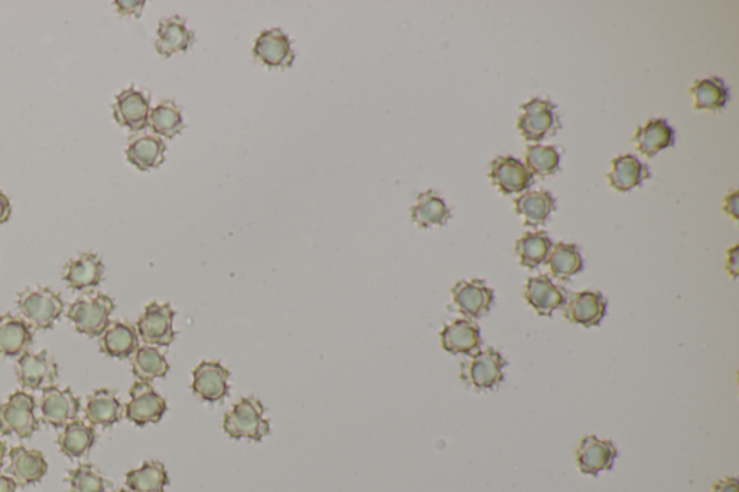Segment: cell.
Masks as SVG:
<instances>
[{"instance_id": "44", "label": "cell", "mask_w": 739, "mask_h": 492, "mask_svg": "<svg viewBox=\"0 0 739 492\" xmlns=\"http://www.w3.org/2000/svg\"><path fill=\"white\" fill-rule=\"evenodd\" d=\"M727 270L731 273L732 278H737L738 275V246L728 252V265Z\"/></svg>"}, {"instance_id": "24", "label": "cell", "mask_w": 739, "mask_h": 492, "mask_svg": "<svg viewBox=\"0 0 739 492\" xmlns=\"http://www.w3.org/2000/svg\"><path fill=\"white\" fill-rule=\"evenodd\" d=\"M99 348L107 357L126 360L138 351V331L126 322H113L100 335Z\"/></svg>"}, {"instance_id": "45", "label": "cell", "mask_w": 739, "mask_h": 492, "mask_svg": "<svg viewBox=\"0 0 739 492\" xmlns=\"http://www.w3.org/2000/svg\"><path fill=\"white\" fill-rule=\"evenodd\" d=\"M18 484L8 475L0 474V492H16Z\"/></svg>"}, {"instance_id": "9", "label": "cell", "mask_w": 739, "mask_h": 492, "mask_svg": "<svg viewBox=\"0 0 739 492\" xmlns=\"http://www.w3.org/2000/svg\"><path fill=\"white\" fill-rule=\"evenodd\" d=\"M494 303L493 289L484 280H461L452 288V305L449 309L470 319H478L490 312Z\"/></svg>"}, {"instance_id": "11", "label": "cell", "mask_w": 739, "mask_h": 492, "mask_svg": "<svg viewBox=\"0 0 739 492\" xmlns=\"http://www.w3.org/2000/svg\"><path fill=\"white\" fill-rule=\"evenodd\" d=\"M166 402L156 393L151 383L136 381L130 389V402L126 406V417L136 426L158 423L166 413Z\"/></svg>"}, {"instance_id": "23", "label": "cell", "mask_w": 739, "mask_h": 492, "mask_svg": "<svg viewBox=\"0 0 739 492\" xmlns=\"http://www.w3.org/2000/svg\"><path fill=\"white\" fill-rule=\"evenodd\" d=\"M165 140L156 135H135L126 146V159L139 171L159 168L165 161Z\"/></svg>"}, {"instance_id": "5", "label": "cell", "mask_w": 739, "mask_h": 492, "mask_svg": "<svg viewBox=\"0 0 739 492\" xmlns=\"http://www.w3.org/2000/svg\"><path fill=\"white\" fill-rule=\"evenodd\" d=\"M522 112V116L517 120V129L527 142H542L550 136H555L562 127L552 101L543 99L527 101L522 106Z\"/></svg>"}, {"instance_id": "33", "label": "cell", "mask_w": 739, "mask_h": 492, "mask_svg": "<svg viewBox=\"0 0 739 492\" xmlns=\"http://www.w3.org/2000/svg\"><path fill=\"white\" fill-rule=\"evenodd\" d=\"M168 484V472L159 461H146L141 468L126 474V487L130 492H165Z\"/></svg>"}, {"instance_id": "42", "label": "cell", "mask_w": 739, "mask_h": 492, "mask_svg": "<svg viewBox=\"0 0 739 492\" xmlns=\"http://www.w3.org/2000/svg\"><path fill=\"white\" fill-rule=\"evenodd\" d=\"M12 215V204L9 198L6 197L5 192L0 191V224H5L9 221Z\"/></svg>"}, {"instance_id": "18", "label": "cell", "mask_w": 739, "mask_h": 492, "mask_svg": "<svg viewBox=\"0 0 739 492\" xmlns=\"http://www.w3.org/2000/svg\"><path fill=\"white\" fill-rule=\"evenodd\" d=\"M607 315V301L599 292H579L569 296L563 306V316L584 328L597 327Z\"/></svg>"}, {"instance_id": "34", "label": "cell", "mask_w": 739, "mask_h": 492, "mask_svg": "<svg viewBox=\"0 0 739 492\" xmlns=\"http://www.w3.org/2000/svg\"><path fill=\"white\" fill-rule=\"evenodd\" d=\"M149 127L159 138L174 139L185 129L181 107L175 101L164 100L151 110Z\"/></svg>"}, {"instance_id": "16", "label": "cell", "mask_w": 739, "mask_h": 492, "mask_svg": "<svg viewBox=\"0 0 739 492\" xmlns=\"http://www.w3.org/2000/svg\"><path fill=\"white\" fill-rule=\"evenodd\" d=\"M192 377V392L205 402H220L230 392V371L217 361H203L198 364Z\"/></svg>"}, {"instance_id": "19", "label": "cell", "mask_w": 739, "mask_h": 492, "mask_svg": "<svg viewBox=\"0 0 739 492\" xmlns=\"http://www.w3.org/2000/svg\"><path fill=\"white\" fill-rule=\"evenodd\" d=\"M104 265L99 254L81 253L64 266L63 280L73 291L84 292L102 283Z\"/></svg>"}, {"instance_id": "25", "label": "cell", "mask_w": 739, "mask_h": 492, "mask_svg": "<svg viewBox=\"0 0 739 492\" xmlns=\"http://www.w3.org/2000/svg\"><path fill=\"white\" fill-rule=\"evenodd\" d=\"M675 130L663 119H651L646 125L638 127L633 142L636 143L638 152L647 158H653L664 149L675 146Z\"/></svg>"}, {"instance_id": "27", "label": "cell", "mask_w": 739, "mask_h": 492, "mask_svg": "<svg viewBox=\"0 0 739 492\" xmlns=\"http://www.w3.org/2000/svg\"><path fill=\"white\" fill-rule=\"evenodd\" d=\"M441 344L446 353H474L481 347L480 328L470 319H458L442 329Z\"/></svg>"}, {"instance_id": "21", "label": "cell", "mask_w": 739, "mask_h": 492, "mask_svg": "<svg viewBox=\"0 0 739 492\" xmlns=\"http://www.w3.org/2000/svg\"><path fill=\"white\" fill-rule=\"evenodd\" d=\"M194 42V31L187 28V21L181 16H172L159 22L155 48L162 57L169 58L177 52H187Z\"/></svg>"}, {"instance_id": "3", "label": "cell", "mask_w": 739, "mask_h": 492, "mask_svg": "<svg viewBox=\"0 0 739 492\" xmlns=\"http://www.w3.org/2000/svg\"><path fill=\"white\" fill-rule=\"evenodd\" d=\"M115 308L116 303L110 296L97 293L78 298L68 309L67 318L73 322L77 332L89 338H97L109 327L110 315Z\"/></svg>"}, {"instance_id": "38", "label": "cell", "mask_w": 739, "mask_h": 492, "mask_svg": "<svg viewBox=\"0 0 739 492\" xmlns=\"http://www.w3.org/2000/svg\"><path fill=\"white\" fill-rule=\"evenodd\" d=\"M561 153L555 146H529L526 151V168L533 175L549 177L559 171Z\"/></svg>"}, {"instance_id": "47", "label": "cell", "mask_w": 739, "mask_h": 492, "mask_svg": "<svg viewBox=\"0 0 739 492\" xmlns=\"http://www.w3.org/2000/svg\"><path fill=\"white\" fill-rule=\"evenodd\" d=\"M112 492H130V491H126V490H116V491H112Z\"/></svg>"}, {"instance_id": "10", "label": "cell", "mask_w": 739, "mask_h": 492, "mask_svg": "<svg viewBox=\"0 0 739 492\" xmlns=\"http://www.w3.org/2000/svg\"><path fill=\"white\" fill-rule=\"evenodd\" d=\"M16 377L19 384L28 390H44L54 386L58 379V366L47 351L25 353L16 361Z\"/></svg>"}, {"instance_id": "29", "label": "cell", "mask_w": 739, "mask_h": 492, "mask_svg": "<svg viewBox=\"0 0 739 492\" xmlns=\"http://www.w3.org/2000/svg\"><path fill=\"white\" fill-rule=\"evenodd\" d=\"M451 218V211L435 191H426L418 195L416 204L410 208V220L421 228L445 226Z\"/></svg>"}, {"instance_id": "31", "label": "cell", "mask_w": 739, "mask_h": 492, "mask_svg": "<svg viewBox=\"0 0 739 492\" xmlns=\"http://www.w3.org/2000/svg\"><path fill=\"white\" fill-rule=\"evenodd\" d=\"M516 213L522 215L524 226L539 227L548 221L556 208V200L549 191H533L520 195L516 201Z\"/></svg>"}, {"instance_id": "4", "label": "cell", "mask_w": 739, "mask_h": 492, "mask_svg": "<svg viewBox=\"0 0 739 492\" xmlns=\"http://www.w3.org/2000/svg\"><path fill=\"white\" fill-rule=\"evenodd\" d=\"M507 361L494 348L477 351L459 366L461 380L474 390H491L504 380Z\"/></svg>"}, {"instance_id": "22", "label": "cell", "mask_w": 739, "mask_h": 492, "mask_svg": "<svg viewBox=\"0 0 739 492\" xmlns=\"http://www.w3.org/2000/svg\"><path fill=\"white\" fill-rule=\"evenodd\" d=\"M34 342L32 328L24 318L12 314L0 316V358L21 357Z\"/></svg>"}, {"instance_id": "26", "label": "cell", "mask_w": 739, "mask_h": 492, "mask_svg": "<svg viewBox=\"0 0 739 492\" xmlns=\"http://www.w3.org/2000/svg\"><path fill=\"white\" fill-rule=\"evenodd\" d=\"M650 177L649 166L641 164L634 155L617 156L607 175L608 184L617 192H630Z\"/></svg>"}, {"instance_id": "36", "label": "cell", "mask_w": 739, "mask_h": 492, "mask_svg": "<svg viewBox=\"0 0 739 492\" xmlns=\"http://www.w3.org/2000/svg\"><path fill=\"white\" fill-rule=\"evenodd\" d=\"M546 263L552 275L561 280H569L584 269V259L575 244H555L550 250Z\"/></svg>"}, {"instance_id": "43", "label": "cell", "mask_w": 739, "mask_h": 492, "mask_svg": "<svg viewBox=\"0 0 739 492\" xmlns=\"http://www.w3.org/2000/svg\"><path fill=\"white\" fill-rule=\"evenodd\" d=\"M738 192H732L725 198L724 211L728 215H732L735 220H738Z\"/></svg>"}, {"instance_id": "7", "label": "cell", "mask_w": 739, "mask_h": 492, "mask_svg": "<svg viewBox=\"0 0 739 492\" xmlns=\"http://www.w3.org/2000/svg\"><path fill=\"white\" fill-rule=\"evenodd\" d=\"M175 311L169 303L152 302L138 319L136 331L145 344L169 347L177 337L174 331Z\"/></svg>"}, {"instance_id": "37", "label": "cell", "mask_w": 739, "mask_h": 492, "mask_svg": "<svg viewBox=\"0 0 739 492\" xmlns=\"http://www.w3.org/2000/svg\"><path fill=\"white\" fill-rule=\"evenodd\" d=\"M168 371V361L156 347H139L133 354L132 373L139 381L151 383L155 379H164Z\"/></svg>"}, {"instance_id": "41", "label": "cell", "mask_w": 739, "mask_h": 492, "mask_svg": "<svg viewBox=\"0 0 739 492\" xmlns=\"http://www.w3.org/2000/svg\"><path fill=\"white\" fill-rule=\"evenodd\" d=\"M711 492H739L738 480L732 477L719 480L712 485Z\"/></svg>"}, {"instance_id": "32", "label": "cell", "mask_w": 739, "mask_h": 492, "mask_svg": "<svg viewBox=\"0 0 739 492\" xmlns=\"http://www.w3.org/2000/svg\"><path fill=\"white\" fill-rule=\"evenodd\" d=\"M689 93L693 97L695 110H706V112H718L724 109L729 100L727 84L718 77L695 81Z\"/></svg>"}, {"instance_id": "15", "label": "cell", "mask_w": 739, "mask_h": 492, "mask_svg": "<svg viewBox=\"0 0 739 492\" xmlns=\"http://www.w3.org/2000/svg\"><path fill=\"white\" fill-rule=\"evenodd\" d=\"M490 178L503 194H520L529 190L535 182V175L523 162L513 156H498L490 165Z\"/></svg>"}, {"instance_id": "12", "label": "cell", "mask_w": 739, "mask_h": 492, "mask_svg": "<svg viewBox=\"0 0 739 492\" xmlns=\"http://www.w3.org/2000/svg\"><path fill=\"white\" fill-rule=\"evenodd\" d=\"M39 410L42 420L55 429H63L68 423L77 419L80 413V400L74 396L73 390H60L51 386L42 390L39 399Z\"/></svg>"}, {"instance_id": "46", "label": "cell", "mask_w": 739, "mask_h": 492, "mask_svg": "<svg viewBox=\"0 0 739 492\" xmlns=\"http://www.w3.org/2000/svg\"><path fill=\"white\" fill-rule=\"evenodd\" d=\"M6 452H8V449H6L5 442L0 441V468L3 467V462H5Z\"/></svg>"}, {"instance_id": "6", "label": "cell", "mask_w": 739, "mask_h": 492, "mask_svg": "<svg viewBox=\"0 0 739 492\" xmlns=\"http://www.w3.org/2000/svg\"><path fill=\"white\" fill-rule=\"evenodd\" d=\"M38 429L39 420L35 416V400L31 394L16 392L8 402L0 404V432L3 435L29 439Z\"/></svg>"}, {"instance_id": "30", "label": "cell", "mask_w": 739, "mask_h": 492, "mask_svg": "<svg viewBox=\"0 0 739 492\" xmlns=\"http://www.w3.org/2000/svg\"><path fill=\"white\" fill-rule=\"evenodd\" d=\"M58 446L67 458L80 459L89 455L91 448L96 443V430L87 425L83 420H73L64 426L63 432L58 436Z\"/></svg>"}, {"instance_id": "2", "label": "cell", "mask_w": 739, "mask_h": 492, "mask_svg": "<svg viewBox=\"0 0 739 492\" xmlns=\"http://www.w3.org/2000/svg\"><path fill=\"white\" fill-rule=\"evenodd\" d=\"M265 407L256 397H243L224 416L223 429L231 439L260 442L270 433V423L263 417Z\"/></svg>"}, {"instance_id": "39", "label": "cell", "mask_w": 739, "mask_h": 492, "mask_svg": "<svg viewBox=\"0 0 739 492\" xmlns=\"http://www.w3.org/2000/svg\"><path fill=\"white\" fill-rule=\"evenodd\" d=\"M70 492H109L110 482L91 464H83L68 474Z\"/></svg>"}, {"instance_id": "14", "label": "cell", "mask_w": 739, "mask_h": 492, "mask_svg": "<svg viewBox=\"0 0 739 492\" xmlns=\"http://www.w3.org/2000/svg\"><path fill=\"white\" fill-rule=\"evenodd\" d=\"M618 451L611 441H602L597 436H585L576 449V465L579 471L591 477L599 472L610 471L614 467Z\"/></svg>"}, {"instance_id": "35", "label": "cell", "mask_w": 739, "mask_h": 492, "mask_svg": "<svg viewBox=\"0 0 739 492\" xmlns=\"http://www.w3.org/2000/svg\"><path fill=\"white\" fill-rule=\"evenodd\" d=\"M552 247V240L543 231L523 234L516 243V253L519 256L520 265L527 267V269H536V267L546 263Z\"/></svg>"}, {"instance_id": "17", "label": "cell", "mask_w": 739, "mask_h": 492, "mask_svg": "<svg viewBox=\"0 0 739 492\" xmlns=\"http://www.w3.org/2000/svg\"><path fill=\"white\" fill-rule=\"evenodd\" d=\"M9 459L6 475L21 487L38 484L47 475L48 462L41 451L16 446L9 452Z\"/></svg>"}, {"instance_id": "20", "label": "cell", "mask_w": 739, "mask_h": 492, "mask_svg": "<svg viewBox=\"0 0 739 492\" xmlns=\"http://www.w3.org/2000/svg\"><path fill=\"white\" fill-rule=\"evenodd\" d=\"M524 299L540 316H552L568 301L565 289L555 285L549 276L540 275L527 280Z\"/></svg>"}, {"instance_id": "40", "label": "cell", "mask_w": 739, "mask_h": 492, "mask_svg": "<svg viewBox=\"0 0 739 492\" xmlns=\"http://www.w3.org/2000/svg\"><path fill=\"white\" fill-rule=\"evenodd\" d=\"M113 5L116 6V11L119 15H133L136 18H141L145 2L143 0H116V2H113Z\"/></svg>"}, {"instance_id": "1", "label": "cell", "mask_w": 739, "mask_h": 492, "mask_svg": "<svg viewBox=\"0 0 739 492\" xmlns=\"http://www.w3.org/2000/svg\"><path fill=\"white\" fill-rule=\"evenodd\" d=\"M19 314L34 329H51L64 312L60 293L45 286H29L18 293Z\"/></svg>"}, {"instance_id": "13", "label": "cell", "mask_w": 739, "mask_h": 492, "mask_svg": "<svg viewBox=\"0 0 739 492\" xmlns=\"http://www.w3.org/2000/svg\"><path fill=\"white\" fill-rule=\"evenodd\" d=\"M253 57L269 68H289L295 61L292 41L281 29H266L256 38Z\"/></svg>"}, {"instance_id": "28", "label": "cell", "mask_w": 739, "mask_h": 492, "mask_svg": "<svg viewBox=\"0 0 739 492\" xmlns=\"http://www.w3.org/2000/svg\"><path fill=\"white\" fill-rule=\"evenodd\" d=\"M84 413H86V419L89 420L91 426L112 428L122 419L123 406L117 399L115 392L100 389L87 397Z\"/></svg>"}, {"instance_id": "8", "label": "cell", "mask_w": 739, "mask_h": 492, "mask_svg": "<svg viewBox=\"0 0 739 492\" xmlns=\"http://www.w3.org/2000/svg\"><path fill=\"white\" fill-rule=\"evenodd\" d=\"M112 112L117 125L128 127L130 132H141L149 125L151 94L136 87L122 90L115 97Z\"/></svg>"}]
</instances>
